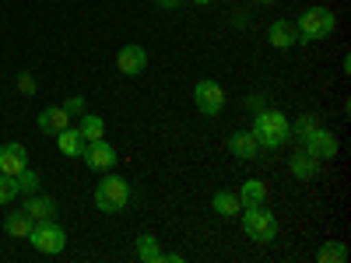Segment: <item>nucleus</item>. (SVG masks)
<instances>
[{
	"label": "nucleus",
	"instance_id": "nucleus-1",
	"mask_svg": "<svg viewBox=\"0 0 351 263\" xmlns=\"http://www.w3.org/2000/svg\"><path fill=\"white\" fill-rule=\"evenodd\" d=\"M253 137L260 144V151H274L291 137V120L278 109H260L253 112Z\"/></svg>",
	"mask_w": 351,
	"mask_h": 263
},
{
	"label": "nucleus",
	"instance_id": "nucleus-2",
	"mask_svg": "<svg viewBox=\"0 0 351 263\" xmlns=\"http://www.w3.org/2000/svg\"><path fill=\"white\" fill-rule=\"evenodd\" d=\"M95 208L106 214H120L130 208V183L120 179V175H106L95 186Z\"/></svg>",
	"mask_w": 351,
	"mask_h": 263
},
{
	"label": "nucleus",
	"instance_id": "nucleus-3",
	"mask_svg": "<svg viewBox=\"0 0 351 263\" xmlns=\"http://www.w3.org/2000/svg\"><path fill=\"white\" fill-rule=\"evenodd\" d=\"M334 14L327 8H309L299 21H295V39L299 42H316V39H327L334 32Z\"/></svg>",
	"mask_w": 351,
	"mask_h": 263
},
{
	"label": "nucleus",
	"instance_id": "nucleus-4",
	"mask_svg": "<svg viewBox=\"0 0 351 263\" xmlns=\"http://www.w3.org/2000/svg\"><path fill=\"white\" fill-rule=\"evenodd\" d=\"M243 228H246V236L256 239V242H274V236H278V221H274V214L263 208V203L243 211Z\"/></svg>",
	"mask_w": 351,
	"mask_h": 263
},
{
	"label": "nucleus",
	"instance_id": "nucleus-5",
	"mask_svg": "<svg viewBox=\"0 0 351 263\" xmlns=\"http://www.w3.org/2000/svg\"><path fill=\"white\" fill-rule=\"evenodd\" d=\"M28 242H32L39 253L56 256V253H64V249H67V231L56 225V218H53V221H36V228H32V236H28Z\"/></svg>",
	"mask_w": 351,
	"mask_h": 263
},
{
	"label": "nucleus",
	"instance_id": "nucleus-6",
	"mask_svg": "<svg viewBox=\"0 0 351 263\" xmlns=\"http://www.w3.org/2000/svg\"><path fill=\"white\" fill-rule=\"evenodd\" d=\"M193 102L204 116H218L225 109V88L218 81H197L193 88Z\"/></svg>",
	"mask_w": 351,
	"mask_h": 263
},
{
	"label": "nucleus",
	"instance_id": "nucleus-7",
	"mask_svg": "<svg viewBox=\"0 0 351 263\" xmlns=\"http://www.w3.org/2000/svg\"><path fill=\"white\" fill-rule=\"evenodd\" d=\"M302 151H309L316 162L334 158V155H337V137H334L327 127H316L313 134H306V137H302Z\"/></svg>",
	"mask_w": 351,
	"mask_h": 263
},
{
	"label": "nucleus",
	"instance_id": "nucleus-8",
	"mask_svg": "<svg viewBox=\"0 0 351 263\" xmlns=\"http://www.w3.org/2000/svg\"><path fill=\"white\" fill-rule=\"evenodd\" d=\"M84 165L88 168H95V172H106V168H112L116 165V148L106 140V137H99V140H88V148H84Z\"/></svg>",
	"mask_w": 351,
	"mask_h": 263
},
{
	"label": "nucleus",
	"instance_id": "nucleus-9",
	"mask_svg": "<svg viewBox=\"0 0 351 263\" xmlns=\"http://www.w3.org/2000/svg\"><path fill=\"white\" fill-rule=\"evenodd\" d=\"M116 67H120V74H127V77H137V74L148 71V53H144V46L130 42V46H123L120 53H116Z\"/></svg>",
	"mask_w": 351,
	"mask_h": 263
},
{
	"label": "nucleus",
	"instance_id": "nucleus-10",
	"mask_svg": "<svg viewBox=\"0 0 351 263\" xmlns=\"http://www.w3.org/2000/svg\"><path fill=\"white\" fill-rule=\"evenodd\" d=\"M25 165H28V151H25V144L11 140V144H4V148H0V172H4V175H18Z\"/></svg>",
	"mask_w": 351,
	"mask_h": 263
},
{
	"label": "nucleus",
	"instance_id": "nucleus-11",
	"mask_svg": "<svg viewBox=\"0 0 351 263\" xmlns=\"http://www.w3.org/2000/svg\"><path fill=\"white\" fill-rule=\"evenodd\" d=\"M36 123H39L43 134H53V137H56L60 130L71 127V112H67L64 105H46V109L39 112V120H36Z\"/></svg>",
	"mask_w": 351,
	"mask_h": 263
},
{
	"label": "nucleus",
	"instance_id": "nucleus-12",
	"mask_svg": "<svg viewBox=\"0 0 351 263\" xmlns=\"http://www.w3.org/2000/svg\"><path fill=\"white\" fill-rule=\"evenodd\" d=\"M228 151L236 158H243V162H253L260 155V144H256L253 130H236V134H232L228 137Z\"/></svg>",
	"mask_w": 351,
	"mask_h": 263
},
{
	"label": "nucleus",
	"instance_id": "nucleus-13",
	"mask_svg": "<svg viewBox=\"0 0 351 263\" xmlns=\"http://www.w3.org/2000/svg\"><path fill=\"white\" fill-rule=\"evenodd\" d=\"M56 148H60V155H67V158H81L84 148H88V140L77 134V127H67V130L56 134Z\"/></svg>",
	"mask_w": 351,
	"mask_h": 263
},
{
	"label": "nucleus",
	"instance_id": "nucleus-14",
	"mask_svg": "<svg viewBox=\"0 0 351 263\" xmlns=\"http://www.w3.org/2000/svg\"><path fill=\"white\" fill-rule=\"evenodd\" d=\"M32 228H36V218L28 211H11L4 218V231L11 239H28V236H32Z\"/></svg>",
	"mask_w": 351,
	"mask_h": 263
},
{
	"label": "nucleus",
	"instance_id": "nucleus-15",
	"mask_svg": "<svg viewBox=\"0 0 351 263\" xmlns=\"http://www.w3.org/2000/svg\"><path fill=\"white\" fill-rule=\"evenodd\" d=\"M21 211H28L36 221H53V218H56V200H53V197H39V193H28V200H25Z\"/></svg>",
	"mask_w": 351,
	"mask_h": 263
},
{
	"label": "nucleus",
	"instance_id": "nucleus-16",
	"mask_svg": "<svg viewBox=\"0 0 351 263\" xmlns=\"http://www.w3.org/2000/svg\"><path fill=\"white\" fill-rule=\"evenodd\" d=\"M288 168H291L295 179H316V175H319V162L309 151H295V155L288 158Z\"/></svg>",
	"mask_w": 351,
	"mask_h": 263
},
{
	"label": "nucleus",
	"instance_id": "nucleus-17",
	"mask_svg": "<svg viewBox=\"0 0 351 263\" xmlns=\"http://www.w3.org/2000/svg\"><path fill=\"white\" fill-rule=\"evenodd\" d=\"M267 39H271V46L274 49H291L299 39H295V25L291 21H274L271 28H267Z\"/></svg>",
	"mask_w": 351,
	"mask_h": 263
},
{
	"label": "nucleus",
	"instance_id": "nucleus-18",
	"mask_svg": "<svg viewBox=\"0 0 351 263\" xmlns=\"http://www.w3.org/2000/svg\"><path fill=\"white\" fill-rule=\"evenodd\" d=\"M77 134L84 140H99V137H106V120L95 116V112H81L77 116Z\"/></svg>",
	"mask_w": 351,
	"mask_h": 263
},
{
	"label": "nucleus",
	"instance_id": "nucleus-19",
	"mask_svg": "<svg viewBox=\"0 0 351 263\" xmlns=\"http://www.w3.org/2000/svg\"><path fill=\"white\" fill-rule=\"evenodd\" d=\"M211 208L221 214V218H236L243 211V203H239V193H232V190H218L215 200H211Z\"/></svg>",
	"mask_w": 351,
	"mask_h": 263
},
{
	"label": "nucleus",
	"instance_id": "nucleus-20",
	"mask_svg": "<svg viewBox=\"0 0 351 263\" xmlns=\"http://www.w3.org/2000/svg\"><path fill=\"white\" fill-rule=\"evenodd\" d=\"M134 253H137V260H141V263H162V246H158V239H155V236H137Z\"/></svg>",
	"mask_w": 351,
	"mask_h": 263
},
{
	"label": "nucleus",
	"instance_id": "nucleus-21",
	"mask_svg": "<svg viewBox=\"0 0 351 263\" xmlns=\"http://www.w3.org/2000/svg\"><path fill=\"white\" fill-rule=\"evenodd\" d=\"M239 203L243 208H256V203H267V186L260 179H246L243 190H239Z\"/></svg>",
	"mask_w": 351,
	"mask_h": 263
},
{
	"label": "nucleus",
	"instance_id": "nucleus-22",
	"mask_svg": "<svg viewBox=\"0 0 351 263\" xmlns=\"http://www.w3.org/2000/svg\"><path fill=\"white\" fill-rule=\"evenodd\" d=\"M316 260L319 263H348V246L344 242H324L316 249Z\"/></svg>",
	"mask_w": 351,
	"mask_h": 263
},
{
	"label": "nucleus",
	"instance_id": "nucleus-23",
	"mask_svg": "<svg viewBox=\"0 0 351 263\" xmlns=\"http://www.w3.org/2000/svg\"><path fill=\"white\" fill-rule=\"evenodd\" d=\"M14 183H18V193L28 197V193H39V183H43V179H39V172H32V168L25 165V168L14 175Z\"/></svg>",
	"mask_w": 351,
	"mask_h": 263
},
{
	"label": "nucleus",
	"instance_id": "nucleus-24",
	"mask_svg": "<svg viewBox=\"0 0 351 263\" xmlns=\"http://www.w3.org/2000/svg\"><path fill=\"white\" fill-rule=\"evenodd\" d=\"M316 127H319V116H313V112H306V116H299V120H295V123H291V134H295V137L302 140V137H306V134H313Z\"/></svg>",
	"mask_w": 351,
	"mask_h": 263
},
{
	"label": "nucleus",
	"instance_id": "nucleus-25",
	"mask_svg": "<svg viewBox=\"0 0 351 263\" xmlns=\"http://www.w3.org/2000/svg\"><path fill=\"white\" fill-rule=\"evenodd\" d=\"M18 200V183L14 175H4L0 172V203H14Z\"/></svg>",
	"mask_w": 351,
	"mask_h": 263
},
{
	"label": "nucleus",
	"instance_id": "nucleus-26",
	"mask_svg": "<svg viewBox=\"0 0 351 263\" xmlns=\"http://www.w3.org/2000/svg\"><path fill=\"white\" fill-rule=\"evenodd\" d=\"M18 92L21 95H36V77L32 74H18Z\"/></svg>",
	"mask_w": 351,
	"mask_h": 263
},
{
	"label": "nucleus",
	"instance_id": "nucleus-27",
	"mask_svg": "<svg viewBox=\"0 0 351 263\" xmlns=\"http://www.w3.org/2000/svg\"><path fill=\"white\" fill-rule=\"evenodd\" d=\"M246 109H250V112H260V109H267V99H263V92H253V95L246 99Z\"/></svg>",
	"mask_w": 351,
	"mask_h": 263
},
{
	"label": "nucleus",
	"instance_id": "nucleus-28",
	"mask_svg": "<svg viewBox=\"0 0 351 263\" xmlns=\"http://www.w3.org/2000/svg\"><path fill=\"white\" fill-rule=\"evenodd\" d=\"M64 109H67L71 116H81V112H84V99H81V95H71V99L64 102Z\"/></svg>",
	"mask_w": 351,
	"mask_h": 263
},
{
	"label": "nucleus",
	"instance_id": "nucleus-29",
	"mask_svg": "<svg viewBox=\"0 0 351 263\" xmlns=\"http://www.w3.org/2000/svg\"><path fill=\"white\" fill-rule=\"evenodd\" d=\"M155 4H158L162 11H180V8H183V0H155Z\"/></svg>",
	"mask_w": 351,
	"mask_h": 263
},
{
	"label": "nucleus",
	"instance_id": "nucleus-30",
	"mask_svg": "<svg viewBox=\"0 0 351 263\" xmlns=\"http://www.w3.org/2000/svg\"><path fill=\"white\" fill-rule=\"evenodd\" d=\"M190 4H200L204 8V4H211V0H190Z\"/></svg>",
	"mask_w": 351,
	"mask_h": 263
},
{
	"label": "nucleus",
	"instance_id": "nucleus-31",
	"mask_svg": "<svg viewBox=\"0 0 351 263\" xmlns=\"http://www.w3.org/2000/svg\"><path fill=\"white\" fill-rule=\"evenodd\" d=\"M260 4H274V0H260Z\"/></svg>",
	"mask_w": 351,
	"mask_h": 263
}]
</instances>
